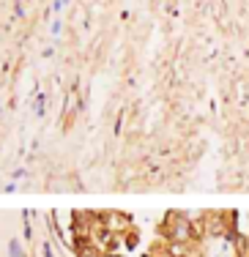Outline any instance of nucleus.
<instances>
[{"label":"nucleus","instance_id":"obj_1","mask_svg":"<svg viewBox=\"0 0 249 257\" xmlns=\"http://www.w3.org/2000/svg\"><path fill=\"white\" fill-rule=\"evenodd\" d=\"M69 246L77 257H205L203 216L184 211H71Z\"/></svg>","mask_w":249,"mask_h":257},{"label":"nucleus","instance_id":"obj_2","mask_svg":"<svg viewBox=\"0 0 249 257\" xmlns=\"http://www.w3.org/2000/svg\"><path fill=\"white\" fill-rule=\"evenodd\" d=\"M230 232L235 235V257H249V216H246V227H241V216L233 213L230 216Z\"/></svg>","mask_w":249,"mask_h":257}]
</instances>
